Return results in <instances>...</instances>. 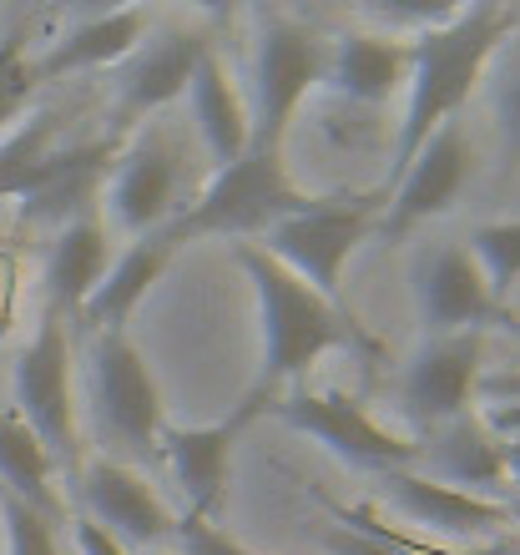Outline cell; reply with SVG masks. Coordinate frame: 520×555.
Listing matches in <instances>:
<instances>
[{
  "instance_id": "obj_22",
  "label": "cell",
  "mask_w": 520,
  "mask_h": 555,
  "mask_svg": "<svg viewBox=\"0 0 520 555\" xmlns=\"http://www.w3.org/2000/svg\"><path fill=\"white\" fill-rule=\"evenodd\" d=\"M102 278H106V222H102V212H81L51 243V258H46V304L56 308L66 323H76V313L87 308L91 288Z\"/></svg>"
},
{
  "instance_id": "obj_19",
  "label": "cell",
  "mask_w": 520,
  "mask_h": 555,
  "mask_svg": "<svg viewBox=\"0 0 520 555\" xmlns=\"http://www.w3.org/2000/svg\"><path fill=\"white\" fill-rule=\"evenodd\" d=\"M409 81V41L405 36H379V30H344L329 41L324 61V87L359 106L390 102L394 87Z\"/></svg>"
},
{
  "instance_id": "obj_38",
  "label": "cell",
  "mask_w": 520,
  "mask_h": 555,
  "mask_svg": "<svg viewBox=\"0 0 520 555\" xmlns=\"http://www.w3.org/2000/svg\"><path fill=\"white\" fill-rule=\"evenodd\" d=\"M500 505H506V515H510V526H520V495H516V500H500Z\"/></svg>"
},
{
  "instance_id": "obj_15",
  "label": "cell",
  "mask_w": 520,
  "mask_h": 555,
  "mask_svg": "<svg viewBox=\"0 0 520 555\" xmlns=\"http://www.w3.org/2000/svg\"><path fill=\"white\" fill-rule=\"evenodd\" d=\"M116 162V142H61L51 152V162L41 167L36 188L21 197V222H76L81 212H97V197H102L106 167Z\"/></svg>"
},
{
  "instance_id": "obj_12",
  "label": "cell",
  "mask_w": 520,
  "mask_h": 555,
  "mask_svg": "<svg viewBox=\"0 0 520 555\" xmlns=\"http://www.w3.org/2000/svg\"><path fill=\"white\" fill-rule=\"evenodd\" d=\"M76 495H81V515L97 520L106 535H116L131 555L137 551L147 555V551H157L162 541H173V511L162 505V495L147 485L142 469L122 465L112 454L81 465Z\"/></svg>"
},
{
  "instance_id": "obj_10",
  "label": "cell",
  "mask_w": 520,
  "mask_h": 555,
  "mask_svg": "<svg viewBox=\"0 0 520 555\" xmlns=\"http://www.w3.org/2000/svg\"><path fill=\"white\" fill-rule=\"evenodd\" d=\"M465 177H470V137H465V121H445L430 142L419 146L409 167L394 177L390 197H384V218H379V233L390 243H405L419 222L445 218L455 197H460Z\"/></svg>"
},
{
  "instance_id": "obj_16",
  "label": "cell",
  "mask_w": 520,
  "mask_h": 555,
  "mask_svg": "<svg viewBox=\"0 0 520 555\" xmlns=\"http://www.w3.org/2000/svg\"><path fill=\"white\" fill-rule=\"evenodd\" d=\"M419 444V460L434 469L430 480L449 485V490H465L470 485V495H506V439L495 435L491 424H485V414L465 410L460 420L440 424V429H430L424 439H415Z\"/></svg>"
},
{
  "instance_id": "obj_5",
  "label": "cell",
  "mask_w": 520,
  "mask_h": 555,
  "mask_svg": "<svg viewBox=\"0 0 520 555\" xmlns=\"http://www.w3.org/2000/svg\"><path fill=\"white\" fill-rule=\"evenodd\" d=\"M329 36L283 11H258V66H253V102H248V146L283 152L289 127L308 91L324 87Z\"/></svg>"
},
{
  "instance_id": "obj_30",
  "label": "cell",
  "mask_w": 520,
  "mask_h": 555,
  "mask_svg": "<svg viewBox=\"0 0 520 555\" xmlns=\"http://www.w3.org/2000/svg\"><path fill=\"white\" fill-rule=\"evenodd\" d=\"M173 541H177V555H258L232 541L217 520H203V515H192V511L173 520Z\"/></svg>"
},
{
  "instance_id": "obj_34",
  "label": "cell",
  "mask_w": 520,
  "mask_h": 555,
  "mask_svg": "<svg viewBox=\"0 0 520 555\" xmlns=\"http://www.w3.org/2000/svg\"><path fill=\"white\" fill-rule=\"evenodd\" d=\"M11 304H15V263L0 253V338L11 328Z\"/></svg>"
},
{
  "instance_id": "obj_18",
  "label": "cell",
  "mask_w": 520,
  "mask_h": 555,
  "mask_svg": "<svg viewBox=\"0 0 520 555\" xmlns=\"http://www.w3.org/2000/svg\"><path fill=\"white\" fill-rule=\"evenodd\" d=\"M173 243L162 233H147V237H137L122 258H116L112 268H106V278L91 288V298H87V308L76 313V334L81 338H102V334H127V323H131V313L142 308V298H147V288L157 283L162 273H167V263H173Z\"/></svg>"
},
{
  "instance_id": "obj_11",
  "label": "cell",
  "mask_w": 520,
  "mask_h": 555,
  "mask_svg": "<svg viewBox=\"0 0 520 555\" xmlns=\"http://www.w3.org/2000/svg\"><path fill=\"white\" fill-rule=\"evenodd\" d=\"M207 46L213 41H207L198 26H162L157 36H152V46H137V51L122 61L116 96H112V142L188 91L198 61L207 56Z\"/></svg>"
},
{
  "instance_id": "obj_17",
  "label": "cell",
  "mask_w": 520,
  "mask_h": 555,
  "mask_svg": "<svg viewBox=\"0 0 520 555\" xmlns=\"http://www.w3.org/2000/svg\"><path fill=\"white\" fill-rule=\"evenodd\" d=\"M384 495L399 505V511L415 520V526L434 530V535H491V530H506L510 515L500 500H485V495H470V490H449V485L430 480V475H415V469H390L379 475Z\"/></svg>"
},
{
  "instance_id": "obj_29",
  "label": "cell",
  "mask_w": 520,
  "mask_h": 555,
  "mask_svg": "<svg viewBox=\"0 0 520 555\" xmlns=\"http://www.w3.org/2000/svg\"><path fill=\"white\" fill-rule=\"evenodd\" d=\"M495 121L506 146L520 157V30L506 41V56L495 66Z\"/></svg>"
},
{
  "instance_id": "obj_36",
  "label": "cell",
  "mask_w": 520,
  "mask_h": 555,
  "mask_svg": "<svg viewBox=\"0 0 520 555\" xmlns=\"http://www.w3.org/2000/svg\"><path fill=\"white\" fill-rule=\"evenodd\" d=\"M506 480H516V495H520V439H506Z\"/></svg>"
},
{
  "instance_id": "obj_24",
  "label": "cell",
  "mask_w": 520,
  "mask_h": 555,
  "mask_svg": "<svg viewBox=\"0 0 520 555\" xmlns=\"http://www.w3.org/2000/svg\"><path fill=\"white\" fill-rule=\"evenodd\" d=\"M0 490L15 500H26L30 511H41L46 520H61L56 500V465L30 424L15 410H0Z\"/></svg>"
},
{
  "instance_id": "obj_1",
  "label": "cell",
  "mask_w": 520,
  "mask_h": 555,
  "mask_svg": "<svg viewBox=\"0 0 520 555\" xmlns=\"http://www.w3.org/2000/svg\"><path fill=\"white\" fill-rule=\"evenodd\" d=\"M232 258H238V268H243L253 293H258V323H263V353H258V369H253V384H248L243 404L228 414L238 429L274 410L283 399V389L293 379H304L329 349L359 353L364 364L384 359V344L364 328L354 308L318 298L289 268H278L258 243H232Z\"/></svg>"
},
{
  "instance_id": "obj_28",
  "label": "cell",
  "mask_w": 520,
  "mask_h": 555,
  "mask_svg": "<svg viewBox=\"0 0 520 555\" xmlns=\"http://www.w3.org/2000/svg\"><path fill=\"white\" fill-rule=\"evenodd\" d=\"M0 520H5V541H11V555H61L56 520H46L41 511H30L26 500L5 495V490H0Z\"/></svg>"
},
{
  "instance_id": "obj_3",
  "label": "cell",
  "mask_w": 520,
  "mask_h": 555,
  "mask_svg": "<svg viewBox=\"0 0 520 555\" xmlns=\"http://www.w3.org/2000/svg\"><path fill=\"white\" fill-rule=\"evenodd\" d=\"M314 203L304 188H293L289 162L283 152H258L248 146L232 167H217V177L203 188V197L192 207H182L162 237L182 248L192 237H232V243H253L268 228H278L283 218L304 212Z\"/></svg>"
},
{
  "instance_id": "obj_25",
  "label": "cell",
  "mask_w": 520,
  "mask_h": 555,
  "mask_svg": "<svg viewBox=\"0 0 520 555\" xmlns=\"http://www.w3.org/2000/svg\"><path fill=\"white\" fill-rule=\"evenodd\" d=\"M61 146V112L56 106H36L15 121L11 132L0 137V203L5 197H26L36 188L41 167L51 162V152Z\"/></svg>"
},
{
  "instance_id": "obj_31",
  "label": "cell",
  "mask_w": 520,
  "mask_h": 555,
  "mask_svg": "<svg viewBox=\"0 0 520 555\" xmlns=\"http://www.w3.org/2000/svg\"><path fill=\"white\" fill-rule=\"evenodd\" d=\"M76 545H81V555H131L127 545L116 541V535H106L97 520H87V515H76Z\"/></svg>"
},
{
  "instance_id": "obj_23",
  "label": "cell",
  "mask_w": 520,
  "mask_h": 555,
  "mask_svg": "<svg viewBox=\"0 0 520 555\" xmlns=\"http://www.w3.org/2000/svg\"><path fill=\"white\" fill-rule=\"evenodd\" d=\"M192 96V117H198V132H203L207 152H213L217 167H232V162L248 152V102L238 81H232L228 61L217 56V46H207V56L198 61V72L188 81Z\"/></svg>"
},
{
  "instance_id": "obj_9",
  "label": "cell",
  "mask_w": 520,
  "mask_h": 555,
  "mask_svg": "<svg viewBox=\"0 0 520 555\" xmlns=\"http://www.w3.org/2000/svg\"><path fill=\"white\" fill-rule=\"evenodd\" d=\"M480 359H485V334L424 338L415 349L399 379V414L419 429V439L470 410V399L480 395Z\"/></svg>"
},
{
  "instance_id": "obj_8",
  "label": "cell",
  "mask_w": 520,
  "mask_h": 555,
  "mask_svg": "<svg viewBox=\"0 0 520 555\" xmlns=\"http://www.w3.org/2000/svg\"><path fill=\"white\" fill-rule=\"evenodd\" d=\"M274 414L293 429L314 435L318 444H329L344 465L369 469V475H390V469H409L419 460V444L405 435H394L375 414L364 410V399L344 395V389H324V395H283Z\"/></svg>"
},
{
  "instance_id": "obj_27",
  "label": "cell",
  "mask_w": 520,
  "mask_h": 555,
  "mask_svg": "<svg viewBox=\"0 0 520 555\" xmlns=\"http://www.w3.org/2000/svg\"><path fill=\"white\" fill-rule=\"evenodd\" d=\"M36 87H41V81H36V61L26 56V36L11 30V36L0 41V137L30 112Z\"/></svg>"
},
{
  "instance_id": "obj_21",
  "label": "cell",
  "mask_w": 520,
  "mask_h": 555,
  "mask_svg": "<svg viewBox=\"0 0 520 555\" xmlns=\"http://www.w3.org/2000/svg\"><path fill=\"white\" fill-rule=\"evenodd\" d=\"M147 26L152 15L142 5H127V11H106L81 21L76 30H66L41 61H36V81H61V76H81V72H102V66H122V61L147 41Z\"/></svg>"
},
{
  "instance_id": "obj_33",
  "label": "cell",
  "mask_w": 520,
  "mask_h": 555,
  "mask_svg": "<svg viewBox=\"0 0 520 555\" xmlns=\"http://www.w3.org/2000/svg\"><path fill=\"white\" fill-rule=\"evenodd\" d=\"M480 395L500 399V404H520V369H506L495 379H480Z\"/></svg>"
},
{
  "instance_id": "obj_13",
  "label": "cell",
  "mask_w": 520,
  "mask_h": 555,
  "mask_svg": "<svg viewBox=\"0 0 520 555\" xmlns=\"http://www.w3.org/2000/svg\"><path fill=\"white\" fill-rule=\"evenodd\" d=\"M415 304L424 338H449V334H485V323H500L506 308L491 304L485 273L460 243H440L424 253L415 268Z\"/></svg>"
},
{
  "instance_id": "obj_26",
  "label": "cell",
  "mask_w": 520,
  "mask_h": 555,
  "mask_svg": "<svg viewBox=\"0 0 520 555\" xmlns=\"http://www.w3.org/2000/svg\"><path fill=\"white\" fill-rule=\"evenodd\" d=\"M470 258L485 273V288H491V304L506 308L510 288L520 283V222H485L470 237Z\"/></svg>"
},
{
  "instance_id": "obj_40",
  "label": "cell",
  "mask_w": 520,
  "mask_h": 555,
  "mask_svg": "<svg viewBox=\"0 0 520 555\" xmlns=\"http://www.w3.org/2000/svg\"><path fill=\"white\" fill-rule=\"evenodd\" d=\"M147 555H173V551H147Z\"/></svg>"
},
{
  "instance_id": "obj_7",
  "label": "cell",
  "mask_w": 520,
  "mask_h": 555,
  "mask_svg": "<svg viewBox=\"0 0 520 555\" xmlns=\"http://www.w3.org/2000/svg\"><path fill=\"white\" fill-rule=\"evenodd\" d=\"M87 389H91V414H97V435L112 450L127 454L131 465H152L162 439V395L142 349L131 344V334L91 338Z\"/></svg>"
},
{
  "instance_id": "obj_2",
  "label": "cell",
  "mask_w": 520,
  "mask_h": 555,
  "mask_svg": "<svg viewBox=\"0 0 520 555\" xmlns=\"http://www.w3.org/2000/svg\"><path fill=\"white\" fill-rule=\"evenodd\" d=\"M520 30V5H500V0H475V5H455L440 26H424L409 41V106L399 121V142H394L390 162V197L394 177L409 167L419 146L430 142L445 121L460 117V106L470 102V91L485 81L491 61L506 51V41Z\"/></svg>"
},
{
  "instance_id": "obj_35",
  "label": "cell",
  "mask_w": 520,
  "mask_h": 555,
  "mask_svg": "<svg viewBox=\"0 0 520 555\" xmlns=\"http://www.w3.org/2000/svg\"><path fill=\"white\" fill-rule=\"evenodd\" d=\"M485 424H491L500 439H520V404H491Z\"/></svg>"
},
{
  "instance_id": "obj_6",
  "label": "cell",
  "mask_w": 520,
  "mask_h": 555,
  "mask_svg": "<svg viewBox=\"0 0 520 555\" xmlns=\"http://www.w3.org/2000/svg\"><path fill=\"white\" fill-rule=\"evenodd\" d=\"M15 414L46 444L51 465L81 475V429H76V384H72V323L56 308H41L36 338L15 359Z\"/></svg>"
},
{
  "instance_id": "obj_32",
  "label": "cell",
  "mask_w": 520,
  "mask_h": 555,
  "mask_svg": "<svg viewBox=\"0 0 520 555\" xmlns=\"http://www.w3.org/2000/svg\"><path fill=\"white\" fill-rule=\"evenodd\" d=\"M329 551L333 555H405V551H394V545H379L369 541V535H359V530H329Z\"/></svg>"
},
{
  "instance_id": "obj_4",
  "label": "cell",
  "mask_w": 520,
  "mask_h": 555,
  "mask_svg": "<svg viewBox=\"0 0 520 555\" xmlns=\"http://www.w3.org/2000/svg\"><path fill=\"white\" fill-rule=\"evenodd\" d=\"M379 218H384V192H333L268 228L258 248L299 283H308L318 298L344 304V263L379 228Z\"/></svg>"
},
{
  "instance_id": "obj_20",
  "label": "cell",
  "mask_w": 520,
  "mask_h": 555,
  "mask_svg": "<svg viewBox=\"0 0 520 555\" xmlns=\"http://www.w3.org/2000/svg\"><path fill=\"white\" fill-rule=\"evenodd\" d=\"M232 439H238V424H203V429H167L162 424L157 439V460H167L188 495V511L217 520L223 515V500H228V465H232Z\"/></svg>"
},
{
  "instance_id": "obj_14",
  "label": "cell",
  "mask_w": 520,
  "mask_h": 555,
  "mask_svg": "<svg viewBox=\"0 0 520 555\" xmlns=\"http://www.w3.org/2000/svg\"><path fill=\"white\" fill-rule=\"evenodd\" d=\"M106 207H112L116 228L131 237L162 233L177 218V152L157 127L116 157Z\"/></svg>"
},
{
  "instance_id": "obj_37",
  "label": "cell",
  "mask_w": 520,
  "mask_h": 555,
  "mask_svg": "<svg viewBox=\"0 0 520 555\" xmlns=\"http://www.w3.org/2000/svg\"><path fill=\"white\" fill-rule=\"evenodd\" d=\"M500 323H506V334L520 344V313H510V308H506V313H500Z\"/></svg>"
},
{
  "instance_id": "obj_39",
  "label": "cell",
  "mask_w": 520,
  "mask_h": 555,
  "mask_svg": "<svg viewBox=\"0 0 520 555\" xmlns=\"http://www.w3.org/2000/svg\"><path fill=\"white\" fill-rule=\"evenodd\" d=\"M506 555H520V545H510V551H506Z\"/></svg>"
}]
</instances>
